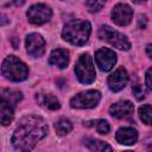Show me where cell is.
<instances>
[{
    "instance_id": "obj_1",
    "label": "cell",
    "mask_w": 152,
    "mask_h": 152,
    "mask_svg": "<svg viewBox=\"0 0 152 152\" xmlns=\"http://www.w3.org/2000/svg\"><path fill=\"white\" fill-rule=\"evenodd\" d=\"M48 125L37 115L25 116L20 120L12 135V145L17 151H31L48 133Z\"/></svg>"
},
{
    "instance_id": "obj_2",
    "label": "cell",
    "mask_w": 152,
    "mask_h": 152,
    "mask_svg": "<svg viewBox=\"0 0 152 152\" xmlns=\"http://www.w3.org/2000/svg\"><path fill=\"white\" fill-rule=\"evenodd\" d=\"M91 32V26L89 21L75 19L70 20L64 25V28L62 31V37L64 40L69 42L72 45L81 46L86 44Z\"/></svg>"
},
{
    "instance_id": "obj_3",
    "label": "cell",
    "mask_w": 152,
    "mask_h": 152,
    "mask_svg": "<svg viewBox=\"0 0 152 152\" xmlns=\"http://www.w3.org/2000/svg\"><path fill=\"white\" fill-rule=\"evenodd\" d=\"M2 75L11 81L20 82L28 76V69L24 62H21L15 56H7L1 64Z\"/></svg>"
},
{
    "instance_id": "obj_4",
    "label": "cell",
    "mask_w": 152,
    "mask_h": 152,
    "mask_svg": "<svg viewBox=\"0 0 152 152\" xmlns=\"http://www.w3.org/2000/svg\"><path fill=\"white\" fill-rule=\"evenodd\" d=\"M75 74L78 81L83 84H89L95 81L96 72H95V68L93 64V59L89 53H83L78 58L75 65Z\"/></svg>"
},
{
    "instance_id": "obj_5",
    "label": "cell",
    "mask_w": 152,
    "mask_h": 152,
    "mask_svg": "<svg viewBox=\"0 0 152 152\" xmlns=\"http://www.w3.org/2000/svg\"><path fill=\"white\" fill-rule=\"evenodd\" d=\"M99 37L102 39V40H106L108 42L110 45L115 46L116 49L119 50H129L131 48V43L129 40L127 39V37L115 30H113L112 27L109 26H104L102 25L100 28H99Z\"/></svg>"
},
{
    "instance_id": "obj_6",
    "label": "cell",
    "mask_w": 152,
    "mask_h": 152,
    "mask_svg": "<svg viewBox=\"0 0 152 152\" xmlns=\"http://www.w3.org/2000/svg\"><path fill=\"white\" fill-rule=\"evenodd\" d=\"M101 99L99 90H87L75 95L70 100V106L72 108H93L95 107Z\"/></svg>"
},
{
    "instance_id": "obj_7",
    "label": "cell",
    "mask_w": 152,
    "mask_h": 152,
    "mask_svg": "<svg viewBox=\"0 0 152 152\" xmlns=\"http://www.w3.org/2000/svg\"><path fill=\"white\" fill-rule=\"evenodd\" d=\"M52 15V11L44 4H36L31 6L26 13V17L31 24L42 25L50 20Z\"/></svg>"
},
{
    "instance_id": "obj_8",
    "label": "cell",
    "mask_w": 152,
    "mask_h": 152,
    "mask_svg": "<svg viewBox=\"0 0 152 152\" xmlns=\"http://www.w3.org/2000/svg\"><path fill=\"white\" fill-rule=\"evenodd\" d=\"M95 61H96V65L100 68L101 71H109L115 65L116 55L113 50L102 48L95 52Z\"/></svg>"
},
{
    "instance_id": "obj_9",
    "label": "cell",
    "mask_w": 152,
    "mask_h": 152,
    "mask_svg": "<svg viewBox=\"0 0 152 152\" xmlns=\"http://www.w3.org/2000/svg\"><path fill=\"white\" fill-rule=\"evenodd\" d=\"M45 50V42L38 33H31L26 37V51L30 56L37 58L43 56Z\"/></svg>"
},
{
    "instance_id": "obj_10",
    "label": "cell",
    "mask_w": 152,
    "mask_h": 152,
    "mask_svg": "<svg viewBox=\"0 0 152 152\" xmlns=\"http://www.w3.org/2000/svg\"><path fill=\"white\" fill-rule=\"evenodd\" d=\"M132 15H133V11H132L131 6H128L126 4H118L116 6H114V8L112 11L113 21L120 26L128 25L132 20Z\"/></svg>"
},
{
    "instance_id": "obj_11",
    "label": "cell",
    "mask_w": 152,
    "mask_h": 152,
    "mask_svg": "<svg viewBox=\"0 0 152 152\" xmlns=\"http://www.w3.org/2000/svg\"><path fill=\"white\" fill-rule=\"evenodd\" d=\"M128 81V75L124 68L116 69L113 74L109 75L108 77V87L112 91H120L124 89L127 84Z\"/></svg>"
},
{
    "instance_id": "obj_12",
    "label": "cell",
    "mask_w": 152,
    "mask_h": 152,
    "mask_svg": "<svg viewBox=\"0 0 152 152\" xmlns=\"http://www.w3.org/2000/svg\"><path fill=\"white\" fill-rule=\"evenodd\" d=\"M134 106L131 101H119L109 107V113L112 116L118 119H125L133 114Z\"/></svg>"
},
{
    "instance_id": "obj_13",
    "label": "cell",
    "mask_w": 152,
    "mask_h": 152,
    "mask_svg": "<svg viewBox=\"0 0 152 152\" xmlns=\"http://www.w3.org/2000/svg\"><path fill=\"white\" fill-rule=\"evenodd\" d=\"M115 139L121 145H133L138 140V132L132 127H121L118 129Z\"/></svg>"
},
{
    "instance_id": "obj_14",
    "label": "cell",
    "mask_w": 152,
    "mask_h": 152,
    "mask_svg": "<svg viewBox=\"0 0 152 152\" xmlns=\"http://www.w3.org/2000/svg\"><path fill=\"white\" fill-rule=\"evenodd\" d=\"M49 63L59 69H64L69 64V52L64 49H56L50 53Z\"/></svg>"
},
{
    "instance_id": "obj_15",
    "label": "cell",
    "mask_w": 152,
    "mask_h": 152,
    "mask_svg": "<svg viewBox=\"0 0 152 152\" xmlns=\"http://www.w3.org/2000/svg\"><path fill=\"white\" fill-rule=\"evenodd\" d=\"M36 100L42 107L50 109V110H57L61 107L59 101L51 94H37Z\"/></svg>"
},
{
    "instance_id": "obj_16",
    "label": "cell",
    "mask_w": 152,
    "mask_h": 152,
    "mask_svg": "<svg viewBox=\"0 0 152 152\" xmlns=\"http://www.w3.org/2000/svg\"><path fill=\"white\" fill-rule=\"evenodd\" d=\"M13 108L12 104H10L7 101L1 99V103H0V122L2 126H7L12 122L13 120Z\"/></svg>"
},
{
    "instance_id": "obj_17",
    "label": "cell",
    "mask_w": 152,
    "mask_h": 152,
    "mask_svg": "<svg viewBox=\"0 0 152 152\" xmlns=\"http://www.w3.org/2000/svg\"><path fill=\"white\" fill-rule=\"evenodd\" d=\"M23 95L20 91H17V90H10V89H2L1 90V99L7 101L10 104L14 106L17 104L20 100H21Z\"/></svg>"
},
{
    "instance_id": "obj_18",
    "label": "cell",
    "mask_w": 152,
    "mask_h": 152,
    "mask_svg": "<svg viewBox=\"0 0 152 152\" xmlns=\"http://www.w3.org/2000/svg\"><path fill=\"white\" fill-rule=\"evenodd\" d=\"M84 145L90 151H112V147L108 144L101 140H96V139H86Z\"/></svg>"
},
{
    "instance_id": "obj_19",
    "label": "cell",
    "mask_w": 152,
    "mask_h": 152,
    "mask_svg": "<svg viewBox=\"0 0 152 152\" xmlns=\"http://www.w3.org/2000/svg\"><path fill=\"white\" fill-rule=\"evenodd\" d=\"M55 128H56V132H57L58 135H65V134H68V133L71 132L72 124L68 119H61V120H58L56 122Z\"/></svg>"
},
{
    "instance_id": "obj_20",
    "label": "cell",
    "mask_w": 152,
    "mask_h": 152,
    "mask_svg": "<svg viewBox=\"0 0 152 152\" xmlns=\"http://www.w3.org/2000/svg\"><path fill=\"white\" fill-rule=\"evenodd\" d=\"M139 116L144 124L152 126V106L150 104L141 106L139 108Z\"/></svg>"
},
{
    "instance_id": "obj_21",
    "label": "cell",
    "mask_w": 152,
    "mask_h": 152,
    "mask_svg": "<svg viewBox=\"0 0 152 152\" xmlns=\"http://www.w3.org/2000/svg\"><path fill=\"white\" fill-rule=\"evenodd\" d=\"M107 0H87L86 6L90 12H99L106 4Z\"/></svg>"
},
{
    "instance_id": "obj_22",
    "label": "cell",
    "mask_w": 152,
    "mask_h": 152,
    "mask_svg": "<svg viewBox=\"0 0 152 152\" xmlns=\"http://www.w3.org/2000/svg\"><path fill=\"white\" fill-rule=\"evenodd\" d=\"M94 127H95V129L97 131V133H100V134H108L109 131H110V126H109L108 121H106V120H103V119L95 121Z\"/></svg>"
},
{
    "instance_id": "obj_23",
    "label": "cell",
    "mask_w": 152,
    "mask_h": 152,
    "mask_svg": "<svg viewBox=\"0 0 152 152\" xmlns=\"http://www.w3.org/2000/svg\"><path fill=\"white\" fill-rule=\"evenodd\" d=\"M133 93H134V95H135V97H137L138 100L144 99L145 95H146V90H145L140 84H137V86L133 87Z\"/></svg>"
},
{
    "instance_id": "obj_24",
    "label": "cell",
    "mask_w": 152,
    "mask_h": 152,
    "mask_svg": "<svg viewBox=\"0 0 152 152\" xmlns=\"http://www.w3.org/2000/svg\"><path fill=\"white\" fill-rule=\"evenodd\" d=\"M145 82H146L147 88L152 90V68H150V69L146 71V75H145Z\"/></svg>"
},
{
    "instance_id": "obj_25",
    "label": "cell",
    "mask_w": 152,
    "mask_h": 152,
    "mask_svg": "<svg viewBox=\"0 0 152 152\" xmlns=\"http://www.w3.org/2000/svg\"><path fill=\"white\" fill-rule=\"evenodd\" d=\"M146 23H147L146 15H144V14H140V15H139V19H138V26H139L140 28H145V26H146Z\"/></svg>"
},
{
    "instance_id": "obj_26",
    "label": "cell",
    "mask_w": 152,
    "mask_h": 152,
    "mask_svg": "<svg viewBox=\"0 0 152 152\" xmlns=\"http://www.w3.org/2000/svg\"><path fill=\"white\" fill-rule=\"evenodd\" d=\"M146 53H147V56L152 59V44H150V45L146 46Z\"/></svg>"
},
{
    "instance_id": "obj_27",
    "label": "cell",
    "mask_w": 152,
    "mask_h": 152,
    "mask_svg": "<svg viewBox=\"0 0 152 152\" xmlns=\"http://www.w3.org/2000/svg\"><path fill=\"white\" fill-rule=\"evenodd\" d=\"M12 2H13L14 5H17V6H21V5H24L25 0H12Z\"/></svg>"
},
{
    "instance_id": "obj_28",
    "label": "cell",
    "mask_w": 152,
    "mask_h": 152,
    "mask_svg": "<svg viewBox=\"0 0 152 152\" xmlns=\"http://www.w3.org/2000/svg\"><path fill=\"white\" fill-rule=\"evenodd\" d=\"M134 2H137V4H142V2H145L146 0H133Z\"/></svg>"
}]
</instances>
